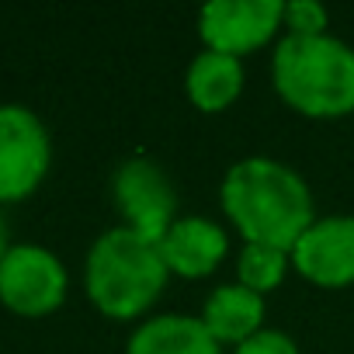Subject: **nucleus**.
I'll list each match as a JSON object with an SVG mask.
<instances>
[{
    "mask_svg": "<svg viewBox=\"0 0 354 354\" xmlns=\"http://www.w3.org/2000/svg\"><path fill=\"white\" fill-rule=\"evenodd\" d=\"M223 212L247 243L292 250L295 240L316 223L313 195L302 174L274 156H243L223 177Z\"/></svg>",
    "mask_w": 354,
    "mask_h": 354,
    "instance_id": "f257e3e1",
    "label": "nucleus"
},
{
    "mask_svg": "<svg viewBox=\"0 0 354 354\" xmlns=\"http://www.w3.org/2000/svg\"><path fill=\"white\" fill-rule=\"evenodd\" d=\"M167 264L160 243L129 230H104L87 250L84 285L91 302L111 319H136L167 288Z\"/></svg>",
    "mask_w": 354,
    "mask_h": 354,
    "instance_id": "f03ea898",
    "label": "nucleus"
},
{
    "mask_svg": "<svg viewBox=\"0 0 354 354\" xmlns=\"http://www.w3.org/2000/svg\"><path fill=\"white\" fill-rule=\"evenodd\" d=\"M271 80L281 101L309 118L354 111V49L337 35H285L271 59Z\"/></svg>",
    "mask_w": 354,
    "mask_h": 354,
    "instance_id": "7ed1b4c3",
    "label": "nucleus"
},
{
    "mask_svg": "<svg viewBox=\"0 0 354 354\" xmlns=\"http://www.w3.org/2000/svg\"><path fill=\"white\" fill-rule=\"evenodd\" d=\"M53 142L42 118L25 104H0V202L28 198L49 174Z\"/></svg>",
    "mask_w": 354,
    "mask_h": 354,
    "instance_id": "20e7f679",
    "label": "nucleus"
},
{
    "mask_svg": "<svg viewBox=\"0 0 354 354\" xmlns=\"http://www.w3.org/2000/svg\"><path fill=\"white\" fill-rule=\"evenodd\" d=\"M111 195L125 226L156 243L177 223V188L167 170L146 153H136L118 163L111 177Z\"/></svg>",
    "mask_w": 354,
    "mask_h": 354,
    "instance_id": "39448f33",
    "label": "nucleus"
},
{
    "mask_svg": "<svg viewBox=\"0 0 354 354\" xmlns=\"http://www.w3.org/2000/svg\"><path fill=\"white\" fill-rule=\"evenodd\" d=\"M70 288L63 261L39 243H11L0 261V302L18 316H49Z\"/></svg>",
    "mask_w": 354,
    "mask_h": 354,
    "instance_id": "423d86ee",
    "label": "nucleus"
},
{
    "mask_svg": "<svg viewBox=\"0 0 354 354\" xmlns=\"http://www.w3.org/2000/svg\"><path fill=\"white\" fill-rule=\"evenodd\" d=\"M281 11V0H209L198 15V35L205 49L240 59L278 32Z\"/></svg>",
    "mask_w": 354,
    "mask_h": 354,
    "instance_id": "0eeeda50",
    "label": "nucleus"
},
{
    "mask_svg": "<svg viewBox=\"0 0 354 354\" xmlns=\"http://www.w3.org/2000/svg\"><path fill=\"white\" fill-rule=\"evenodd\" d=\"M288 257H292V268L319 288L354 285V216L316 219L295 240Z\"/></svg>",
    "mask_w": 354,
    "mask_h": 354,
    "instance_id": "6e6552de",
    "label": "nucleus"
},
{
    "mask_svg": "<svg viewBox=\"0 0 354 354\" xmlns=\"http://www.w3.org/2000/svg\"><path fill=\"white\" fill-rule=\"evenodd\" d=\"M230 250V240L219 223L209 216H181L163 236H160V254L170 274L181 278H205L212 274Z\"/></svg>",
    "mask_w": 354,
    "mask_h": 354,
    "instance_id": "1a4fd4ad",
    "label": "nucleus"
},
{
    "mask_svg": "<svg viewBox=\"0 0 354 354\" xmlns=\"http://www.w3.org/2000/svg\"><path fill=\"white\" fill-rule=\"evenodd\" d=\"M125 354H219V340L209 333L202 316L163 313L136 326Z\"/></svg>",
    "mask_w": 354,
    "mask_h": 354,
    "instance_id": "9d476101",
    "label": "nucleus"
},
{
    "mask_svg": "<svg viewBox=\"0 0 354 354\" xmlns=\"http://www.w3.org/2000/svg\"><path fill=\"white\" fill-rule=\"evenodd\" d=\"M202 323L219 344H243L257 330H264V299L250 288L236 285H219L202 309Z\"/></svg>",
    "mask_w": 354,
    "mask_h": 354,
    "instance_id": "9b49d317",
    "label": "nucleus"
},
{
    "mask_svg": "<svg viewBox=\"0 0 354 354\" xmlns=\"http://www.w3.org/2000/svg\"><path fill=\"white\" fill-rule=\"evenodd\" d=\"M185 91L198 111H223L243 91V63L236 56L202 49L185 73Z\"/></svg>",
    "mask_w": 354,
    "mask_h": 354,
    "instance_id": "f8f14e48",
    "label": "nucleus"
},
{
    "mask_svg": "<svg viewBox=\"0 0 354 354\" xmlns=\"http://www.w3.org/2000/svg\"><path fill=\"white\" fill-rule=\"evenodd\" d=\"M292 268L288 250L268 247V243H243L240 257H236V278L243 288L264 295L271 288H278L285 281V271Z\"/></svg>",
    "mask_w": 354,
    "mask_h": 354,
    "instance_id": "ddd939ff",
    "label": "nucleus"
},
{
    "mask_svg": "<svg viewBox=\"0 0 354 354\" xmlns=\"http://www.w3.org/2000/svg\"><path fill=\"white\" fill-rule=\"evenodd\" d=\"M326 8L319 0H288L281 11V25L288 28V35H326Z\"/></svg>",
    "mask_w": 354,
    "mask_h": 354,
    "instance_id": "4468645a",
    "label": "nucleus"
},
{
    "mask_svg": "<svg viewBox=\"0 0 354 354\" xmlns=\"http://www.w3.org/2000/svg\"><path fill=\"white\" fill-rule=\"evenodd\" d=\"M236 354H299V344L285 330L264 326L254 337H247L243 344H236Z\"/></svg>",
    "mask_w": 354,
    "mask_h": 354,
    "instance_id": "2eb2a0df",
    "label": "nucleus"
},
{
    "mask_svg": "<svg viewBox=\"0 0 354 354\" xmlns=\"http://www.w3.org/2000/svg\"><path fill=\"white\" fill-rule=\"evenodd\" d=\"M8 250H11V243H8V223H4V212H0V261H4Z\"/></svg>",
    "mask_w": 354,
    "mask_h": 354,
    "instance_id": "dca6fc26",
    "label": "nucleus"
}]
</instances>
